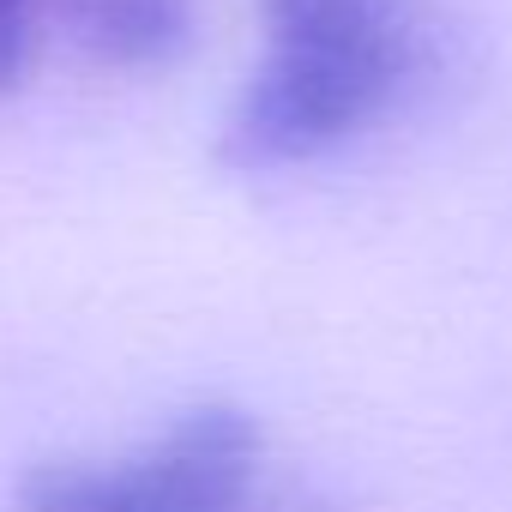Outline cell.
<instances>
[{
	"mask_svg": "<svg viewBox=\"0 0 512 512\" xmlns=\"http://www.w3.org/2000/svg\"><path fill=\"white\" fill-rule=\"evenodd\" d=\"M410 67L386 0H266V61L217 133V163L266 175L362 133Z\"/></svg>",
	"mask_w": 512,
	"mask_h": 512,
	"instance_id": "1",
	"label": "cell"
},
{
	"mask_svg": "<svg viewBox=\"0 0 512 512\" xmlns=\"http://www.w3.org/2000/svg\"><path fill=\"white\" fill-rule=\"evenodd\" d=\"M260 470V422L241 404H193L121 464L43 458L19 476L13 512H241Z\"/></svg>",
	"mask_w": 512,
	"mask_h": 512,
	"instance_id": "2",
	"label": "cell"
},
{
	"mask_svg": "<svg viewBox=\"0 0 512 512\" xmlns=\"http://www.w3.org/2000/svg\"><path fill=\"white\" fill-rule=\"evenodd\" d=\"M73 37L121 73H151L187 55L193 7L187 0H61Z\"/></svg>",
	"mask_w": 512,
	"mask_h": 512,
	"instance_id": "3",
	"label": "cell"
},
{
	"mask_svg": "<svg viewBox=\"0 0 512 512\" xmlns=\"http://www.w3.org/2000/svg\"><path fill=\"white\" fill-rule=\"evenodd\" d=\"M31 67V0H0V97H13Z\"/></svg>",
	"mask_w": 512,
	"mask_h": 512,
	"instance_id": "4",
	"label": "cell"
}]
</instances>
